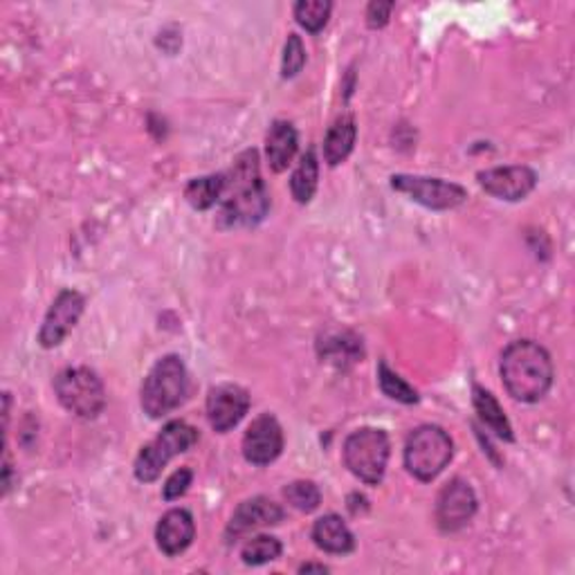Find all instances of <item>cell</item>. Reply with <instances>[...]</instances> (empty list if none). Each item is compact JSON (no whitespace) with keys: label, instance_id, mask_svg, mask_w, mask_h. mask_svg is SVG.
<instances>
[{"label":"cell","instance_id":"cell-6","mask_svg":"<svg viewBox=\"0 0 575 575\" xmlns=\"http://www.w3.org/2000/svg\"><path fill=\"white\" fill-rule=\"evenodd\" d=\"M55 393L59 403L83 421L97 418L106 407V389L102 378L88 367L64 369L55 378Z\"/></svg>","mask_w":575,"mask_h":575},{"label":"cell","instance_id":"cell-10","mask_svg":"<svg viewBox=\"0 0 575 575\" xmlns=\"http://www.w3.org/2000/svg\"><path fill=\"white\" fill-rule=\"evenodd\" d=\"M83 308H85V299L81 292L72 288L61 290L53 301L46 320H43V326L38 331V344L43 348L59 346L81 320Z\"/></svg>","mask_w":575,"mask_h":575},{"label":"cell","instance_id":"cell-9","mask_svg":"<svg viewBox=\"0 0 575 575\" xmlns=\"http://www.w3.org/2000/svg\"><path fill=\"white\" fill-rule=\"evenodd\" d=\"M476 495L472 485L463 479H452L444 485L436 499V521L444 533H457L468 526L476 513Z\"/></svg>","mask_w":575,"mask_h":575},{"label":"cell","instance_id":"cell-19","mask_svg":"<svg viewBox=\"0 0 575 575\" xmlns=\"http://www.w3.org/2000/svg\"><path fill=\"white\" fill-rule=\"evenodd\" d=\"M472 403H474V410H476L481 423L488 427L491 432H495L499 438H504V440H508V444H513L515 434H513V427H510L502 405L497 403V398L491 391H485L483 387L474 384L472 387Z\"/></svg>","mask_w":575,"mask_h":575},{"label":"cell","instance_id":"cell-17","mask_svg":"<svg viewBox=\"0 0 575 575\" xmlns=\"http://www.w3.org/2000/svg\"><path fill=\"white\" fill-rule=\"evenodd\" d=\"M297 147H299V136L295 126L290 122L277 119L271 126L268 136H265V156H268L271 169L277 173L286 171L297 153Z\"/></svg>","mask_w":575,"mask_h":575},{"label":"cell","instance_id":"cell-16","mask_svg":"<svg viewBox=\"0 0 575 575\" xmlns=\"http://www.w3.org/2000/svg\"><path fill=\"white\" fill-rule=\"evenodd\" d=\"M313 542L331 555H348L356 549V538L340 515H324L313 526Z\"/></svg>","mask_w":575,"mask_h":575},{"label":"cell","instance_id":"cell-28","mask_svg":"<svg viewBox=\"0 0 575 575\" xmlns=\"http://www.w3.org/2000/svg\"><path fill=\"white\" fill-rule=\"evenodd\" d=\"M393 3H380V0H378V3H371L369 8H367V25L371 27V30H378V27H384L387 25V21H389V16H391V12H393Z\"/></svg>","mask_w":575,"mask_h":575},{"label":"cell","instance_id":"cell-11","mask_svg":"<svg viewBox=\"0 0 575 575\" xmlns=\"http://www.w3.org/2000/svg\"><path fill=\"white\" fill-rule=\"evenodd\" d=\"M476 181L485 194H491L499 200L517 203L524 200L538 185V173L530 166H497L479 171Z\"/></svg>","mask_w":575,"mask_h":575},{"label":"cell","instance_id":"cell-13","mask_svg":"<svg viewBox=\"0 0 575 575\" xmlns=\"http://www.w3.org/2000/svg\"><path fill=\"white\" fill-rule=\"evenodd\" d=\"M250 410V393L239 384H218L207 395V418L214 432L234 429Z\"/></svg>","mask_w":575,"mask_h":575},{"label":"cell","instance_id":"cell-27","mask_svg":"<svg viewBox=\"0 0 575 575\" xmlns=\"http://www.w3.org/2000/svg\"><path fill=\"white\" fill-rule=\"evenodd\" d=\"M194 481V472L189 468H181V470H175L166 483H164V491H162V497L164 502H173V499H181L187 491H189V485Z\"/></svg>","mask_w":575,"mask_h":575},{"label":"cell","instance_id":"cell-5","mask_svg":"<svg viewBox=\"0 0 575 575\" xmlns=\"http://www.w3.org/2000/svg\"><path fill=\"white\" fill-rule=\"evenodd\" d=\"M344 465L353 476H358L367 485H378L384 479L391 444L384 429L363 427L346 436L344 440Z\"/></svg>","mask_w":575,"mask_h":575},{"label":"cell","instance_id":"cell-4","mask_svg":"<svg viewBox=\"0 0 575 575\" xmlns=\"http://www.w3.org/2000/svg\"><path fill=\"white\" fill-rule=\"evenodd\" d=\"M452 455H455L452 438L444 427L421 425L407 436L405 468L418 481L429 483L448 468Z\"/></svg>","mask_w":575,"mask_h":575},{"label":"cell","instance_id":"cell-25","mask_svg":"<svg viewBox=\"0 0 575 575\" xmlns=\"http://www.w3.org/2000/svg\"><path fill=\"white\" fill-rule=\"evenodd\" d=\"M284 497L292 508H297L301 513H313L322 502V493L313 481H295V483L286 485Z\"/></svg>","mask_w":575,"mask_h":575},{"label":"cell","instance_id":"cell-8","mask_svg":"<svg viewBox=\"0 0 575 575\" xmlns=\"http://www.w3.org/2000/svg\"><path fill=\"white\" fill-rule=\"evenodd\" d=\"M391 187L434 211L455 209L468 198V192L461 185L440 179H423V175H393Z\"/></svg>","mask_w":575,"mask_h":575},{"label":"cell","instance_id":"cell-26","mask_svg":"<svg viewBox=\"0 0 575 575\" xmlns=\"http://www.w3.org/2000/svg\"><path fill=\"white\" fill-rule=\"evenodd\" d=\"M306 64V48L299 34H288L286 48H284V61H281V77L292 79L301 72Z\"/></svg>","mask_w":575,"mask_h":575},{"label":"cell","instance_id":"cell-15","mask_svg":"<svg viewBox=\"0 0 575 575\" xmlns=\"http://www.w3.org/2000/svg\"><path fill=\"white\" fill-rule=\"evenodd\" d=\"M284 517H286L284 508L268 497L248 499L234 510L232 521L228 526V538L232 540V538H241L245 533H252V530H258V528L277 526Z\"/></svg>","mask_w":575,"mask_h":575},{"label":"cell","instance_id":"cell-23","mask_svg":"<svg viewBox=\"0 0 575 575\" xmlns=\"http://www.w3.org/2000/svg\"><path fill=\"white\" fill-rule=\"evenodd\" d=\"M378 382H380L382 393L389 395L391 401H398L403 405L418 403V391L412 384H407L401 376L393 373L384 363H380V367H378Z\"/></svg>","mask_w":575,"mask_h":575},{"label":"cell","instance_id":"cell-29","mask_svg":"<svg viewBox=\"0 0 575 575\" xmlns=\"http://www.w3.org/2000/svg\"><path fill=\"white\" fill-rule=\"evenodd\" d=\"M301 573H311V571H318V573H326L329 568L324 566V564H303L301 568H299Z\"/></svg>","mask_w":575,"mask_h":575},{"label":"cell","instance_id":"cell-20","mask_svg":"<svg viewBox=\"0 0 575 575\" xmlns=\"http://www.w3.org/2000/svg\"><path fill=\"white\" fill-rule=\"evenodd\" d=\"M318 181H320V162L315 151H306L292 173L290 179V189H292V198L299 205L311 203L315 192H318Z\"/></svg>","mask_w":575,"mask_h":575},{"label":"cell","instance_id":"cell-12","mask_svg":"<svg viewBox=\"0 0 575 575\" xmlns=\"http://www.w3.org/2000/svg\"><path fill=\"white\" fill-rule=\"evenodd\" d=\"M284 450V429L273 414L252 421L243 436V457L252 465H271Z\"/></svg>","mask_w":575,"mask_h":575},{"label":"cell","instance_id":"cell-22","mask_svg":"<svg viewBox=\"0 0 575 575\" xmlns=\"http://www.w3.org/2000/svg\"><path fill=\"white\" fill-rule=\"evenodd\" d=\"M331 10L333 5L329 0H301V3L295 5V19L303 30L318 34L329 23Z\"/></svg>","mask_w":575,"mask_h":575},{"label":"cell","instance_id":"cell-18","mask_svg":"<svg viewBox=\"0 0 575 575\" xmlns=\"http://www.w3.org/2000/svg\"><path fill=\"white\" fill-rule=\"evenodd\" d=\"M356 138H358V126L353 115H342L340 119H335V124L329 128L326 133V140H324V160L329 166H337L342 164L353 147H356Z\"/></svg>","mask_w":575,"mask_h":575},{"label":"cell","instance_id":"cell-24","mask_svg":"<svg viewBox=\"0 0 575 575\" xmlns=\"http://www.w3.org/2000/svg\"><path fill=\"white\" fill-rule=\"evenodd\" d=\"M284 547L277 538H271V536H258L254 540H250L243 551H241V557L245 564L250 566H261V564H268L273 560H277L281 555Z\"/></svg>","mask_w":575,"mask_h":575},{"label":"cell","instance_id":"cell-14","mask_svg":"<svg viewBox=\"0 0 575 575\" xmlns=\"http://www.w3.org/2000/svg\"><path fill=\"white\" fill-rule=\"evenodd\" d=\"M194 538H196V524L192 513L185 508H173L164 513L162 519L158 521L156 528L158 549L169 557L185 553L192 547Z\"/></svg>","mask_w":575,"mask_h":575},{"label":"cell","instance_id":"cell-3","mask_svg":"<svg viewBox=\"0 0 575 575\" xmlns=\"http://www.w3.org/2000/svg\"><path fill=\"white\" fill-rule=\"evenodd\" d=\"M189 393V373L179 356H164L153 365L142 384L140 403L149 418H162L179 410Z\"/></svg>","mask_w":575,"mask_h":575},{"label":"cell","instance_id":"cell-7","mask_svg":"<svg viewBox=\"0 0 575 575\" xmlns=\"http://www.w3.org/2000/svg\"><path fill=\"white\" fill-rule=\"evenodd\" d=\"M198 444V429L185 421H171L136 459V476L142 483L156 481L166 463L179 455H185Z\"/></svg>","mask_w":575,"mask_h":575},{"label":"cell","instance_id":"cell-1","mask_svg":"<svg viewBox=\"0 0 575 575\" xmlns=\"http://www.w3.org/2000/svg\"><path fill=\"white\" fill-rule=\"evenodd\" d=\"M271 194L258 173V153L243 151L226 173V192L220 198V228H250L268 216Z\"/></svg>","mask_w":575,"mask_h":575},{"label":"cell","instance_id":"cell-21","mask_svg":"<svg viewBox=\"0 0 575 575\" xmlns=\"http://www.w3.org/2000/svg\"><path fill=\"white\" fill-rule=\"evenodd\" d=\"M223 192H226V173H214V175H203V179H194L185 189V198L194 209L205 211L220 203Z\"/></svg>","mask_w":575,"mask_h":575},{"label":"cell","instance_id":"cell-2","mask_svg":"<svg viewBox=\"0 0 575 575\" xmlns=\"http://www.w3.org/2000/svg\"><path fill=\"white\" fill-rule=\"evenodd\" d=\"M506 391L519 403H540L553 384L549 350L533 340H517L506 346L499 365Z\"/></svg>","mask_w":575,"mask_h":575}]
</instances>
